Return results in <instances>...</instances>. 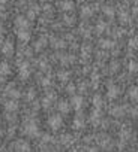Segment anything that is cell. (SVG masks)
I'll return each mask as SVG.
<instances>
[{"label":"cell","mask_w":138,"mask_h":152,"mask_svg":"<svg viewBox=\"0 0 138 152\" xmlns=\"http://www.w3.org/2000/svg\"><path fill=\"white\" fill-rule=\"evenodd\" d=\"M6 2V0H0V3H5Z\"/></svg>","instance_id":"obj_31"},{"label":"cell","mask_w":138,"mask_h":152,"mask_svg":"<svg viewBox=\"0 0 138 152\" xmlns=\"http://www.w3.org/2000/svg\"><path fill=\"white\" fill-rule=\"evenodd\" d=\"M15 25H17L18 29H27V25H29L27 18H24V17H18V18H15Z\"/></svg>","instance_id":"obj_7"},{"label":"cell","mask_w":138,"mask_h":152,"mask_svg":"<svg viewBox=\"0 0 138 152\" xmlns=\"http://www.w3.org/2000/svg\"><path fill=\"white\" fill-rule=\"evenodd\" d=\"M128 94H129V98L132 102H138V87H131Z\"/></svg>","instance_id":"obj_9"},{"label":"cell","mask_w":138,"mask_h":152,"mask_svg":"<svg viewBox=\"0 0 138 152\" xmlns=\"http://www.w3.org/2000/svg\"><path fill=\"white\" fill-rule=\"evenodd\" d=\"M137 70H138V64L135 61H131L129 63V72H132V73H134V72H137Z\"/></svg>","instance_id":"obj_19"},{"label":"cell","mask_w":138,"mask_h":152,"mask_svg":"<svg viewBox=\"0 0 138 152\" xmlns=\"http://www.w3.org/2000/svg\"><path fill=\"white\" fill-rule=\"evenodd\" d=\"M90 49H92V48H90L89 45H84V46H83V51H84V52H90Z\"/></svg>","instance_id":"obj_26"},{"label":"cell","mask_w":138,"mask_h":152,"mask_svg":"<svg viewBox=\"0 0 138 152\" xmlns=\"http://www.w3.org/2000/svg\"><path fill=\"white\" fill-rule=\"evenodd\" d=\"M24 131H26V134H29V136H32V137L38 136V127H36V124H35L33 121H27V122H26Z\"/></svg>","instance_id":"obj_2"},{"label":"cell","mask_w":138,"mask_h":152,"mask_svg":"<svg viewBox=\"0 0 138 152\" xmlns=\"http://www.w3.org/2000/svg\"><path fill=\"white\" fill-rule=\"evenodd\" d=\"M44 45H45L44 39H41V40H38V43H36V49H41V48H42Z\"/></svg>","instance_id":"obj_23"},{"label":"cell","mask_w":138,"mask_h":152,"mask_svg":"<svg viewBox=\"0 0 138 152\" xmlns=\"http://www.w3.org/2000/svg\"><path fill=\"white\" fill-rule=\"evenodd\" d=\"M2 51H3V54L5 55H12L14 54V43L12 42H5L3 45H2Z\"/></svg>","instance_id":"obj_3"},{"label":"cell","mask_w":138,"mask_h":152,"mask_svg":"<svg viewBox=\"0 0 138 152\" xmlns=\"http://www.w3.org/2000/svg\"><path fill=\"white\" fill-rule=\"evenodd\" d=\"M14 148H15V151H30L29 143L24 140H18L17 143H14Z\"/></svg>","instance_id":"obj_6"},{"label":"cell","mask_w":138,"mask_h":152,"mask_svg":"<svg viewBox=\"0 0 138 152\" xmlns=\"http://www.w3.org/2000/svg\"><path fill=\"white\" fill-rule=\"evenodd\" d=\"M59 78H60V81H66V79H68V73H66V72H60V73H59Z\"/></svg>","instance_id":"obj_21"},{"label":"cell","mask_w":138,"mask_h":152,"mask_svg":"<svg viewBox=\"0 0 138 152\" xmlns=\"http://www.w3.org/2000/svg\"><path fill=\"white\" fill-rule=\"evenodd\" d=\"M123 108H120V106H114V108H111V115L113 116H122L123 115Z\"/></svg>","instance_id":"obj_13"},{"label":"cell","mask_w":138,"mask_h":152,"mask_svg":"<svg viewBox=\"0 0 138 152\" xmlns=\"http://www.w3.org/2000/svg\"><path fill=\"white\" fill-rule=\"evenodd\" d=\"M104 11H105V14H107V15H113L114 14L113 8H104Z\"/></svg>","instance_id":"obj_24"},{"label":"cell","mask_w":138,"mask_h":152,"mask_svg":"<svg viewBox=\"0 0 138 152\" xmlns=\"http://www.w3.org/2000/svg\"><path fill=\"white\" fill-rule=\"evenodd\" d=\"M2 42H3V37L0 36V46H2Z\"/></svg>","instance_id":"obj_30"},{"label":"cell","mask_w":138,"mask_h":152,"mask_svg":"<svg viewBox=\"0 0 138 152\" xmlns=\"http://www.w3.org/2000/svg\"><path fill=\"white\" fill-rule=\"evenodd\" d=\"M81 127H83V119L81 118H77L74 121V128H81Z\"/></svg>","instance_id":"obj_20"},{"label":"cell","mask_w":138,"mask_h":152,"mask_svg":"<svg viewBox=\"0 0 138 152\" xmlns=\"http://www.w3.org/2000/svg\"><path fill=\"white\" fill-rule=\"evenodd\" d=\"M17 108H18V103H17L15 100H9V102H6V103H5V109H6V110H9V112L15 110Z\"/></svg>","instance_id":"obj_10"},{"label":"cell","mask_w":138,"mask_h":152,"mask_svg":"<svg viewBox=\"0 0 138 152\" xmlns=\"http://www.w3.org/2000/svg\"><path fill=\"white\" fill-rule=\"evenodd\" d=\"M17 36H18V39L21 42H29L30 40V33L26 30V29H20L18 33H17Z\"/></svg>","instance_id":"obj_4"},{"label":"cell","mask_w":138,"mask_h":152,"mask_svg":"<svg viewBox=\"0 0 138 152\" xmlns=\"http://www.w3.org/2000/svg\"><path fill=\"white\" fill-rule=\"evenodd\" d=\"M9 96L11 97H20V91L18 90H11L9 91Z\"/></svg>","instance_id":"obj_22"},{"label":"cell","mask_w":138,"mask_h":152,"mask_svg":"<svg viewBox=\"0 0 138 152\" xmlns=\"http://www.w3.org/2000/svg\"><path fill=\"white\" fill-rule=\"evenodd\" d=\"M72 8H74V3L69 2V0H66V2L62 3V9H63V11H71Z\"/></svg>","instance_id":"obj_16"},{"label":"cell","mask_w":138,"mask_h":152,"mask_svg":"<svg viewBox=\"0 0 138 152\" xmlns=\"http://www.w3.org/2000/svg\"><path fill=\"white\" fill-rule=\"evenodd\" d=\"M93 104L96 108H101L102 106V97L101 96H95L93 97Z\"/></svg>","instance_id":"obj_18"},{"label":"cell","mask_w":138,"mask_h":152,"mask_svg":"<svg viewBox=\"0 0 138 152\" xmlns=\"http://www.w3.org/2000/svg\"><path fill=\"white\" fill-rule=\"evenodd\" d=\"M132 116H134V118H138V108L132 110Z\"/></svg>","instance_id":"obj_27"},{"label":"cell","mask_w":138,"mask_h":152,"mask_svg":"<svg viewBox=\"0 0 138 152\" xmlns=\"http://www.w3.org/2000/svg\"><path fill=\"white\" fill-rule=\"evenodd\" d=\"M27 63H24V64H21V67H20V73H21V78L23 79H26L29 76V67H27Z\"/></svg>","instance_id":"obj_12"},{"label":"cell","mask_w":138,"mask_h":152,"mask_svg":"<svg viewBox=\"0 0 138 152\" xmlns=\"http://www.w3.org/2000/svg\"><path fill=\"white\" fill-rule=\"evenodd\" d=\"M92 14H93V11H92L89 6H84L83 11H81V15H83V17H90Z\"/></svg>","instance_id":"obj_17"},{"label":"cell","mask_w":138,"mask_h":152,"mask_svg":"<svg viewBox=\"0 0 138 152\" xmlns=\"http://www.w3.org/2000/svg\"><path fill=\"white\" fill-rule=\"evenodd\" d=\"M119 88H117V87H114V85H111V87L108 88V97L110 98H116L117 96H119Z\"/></svg>","instance_id":"obj_11"},{"label":"cell","mask_w":138,"mask_h":152,"mask_svg":"<svg viewBox=\"0 0 138 152\" xmlns=\"http://www.w3.org/2000/svg\"><path fill=\"white\" fill-rule=\"evenodd\" d=\"M29 18H30V19L35 18V11H30V12H29Z\"/></svg>","instance_id":"obj_28"},{"label":"cell","mask_w":138,"mask_h":152,"mask_svg":"<svg viewBox=\"0 0 138 152\" xmlns=\"http://www.w3.org/2000/svg\"><path fill=\"white\" fill-rule=\"evenodd\" d=\"M74 88H75L74 85H69V87H68V91H69V92H74Z\"/></svg>","instance_id":"obj_29"},{"label":"cell","mask_w":138,"mask_h":152,"mask_svg":"<svg viewBox=\"0 0 138 152\" xmlns=\"http://www.w3.org/2000/svg\"><path fill=\"white\" fill-rule=\"evenodd\" d=\"M71 102H72V108L74 109H80L83 106V97H80V96H74Z\"/></svg>","instance_id":"obj_8"},{"label":"cell","mask_w":138,"mask_h":152,"mask_svg":"<svg viewBox=\"0 0 138 152\" xmlns=\"http://www.w3.org/2000/svg\"><path fill=\"white\" fill-rule=\"evenodd\" d=\"M0 27H2V25H0Z\"/></svg>","instance_id":"obj_32"},{"label":"cell","mask_w":138,"mask_h":152,"mask_svg":"<svg viewBox=\"0 0 138 152\" xmlns=\"http://www.w3.org/2000/svg\"><path fill=\"white\" fill-rule=\"evenodd\" d=\"M48 124H50V127H51L53 131H57L59 128L62 127L63 119H62V116H60V115H53L50 119H48Z\"/></svg>","instance_id":"obj_1"},{"label":"cell","mask_w":138,"mask_h":152,"mask_svg":"<svg viewBox=\"0 0 138 152\" xmlns=\"http://www.w3.org/2000/svg\"><path fill=\"white\" fill-rule=\"evenodd\" d=\"M131 46H138V39H131Z\"/></svg>","instance_id":"obj_25"},{"label":"cell","mask_w":138,"mask_h":152,"mask_svg":"<svg viewBox=\"0 0 138 152\" xmlns=\"http://www.w3.org/2000/svg\"><path fill=\"white\" fill-rule=\"evenodd\" d=\"M99 45H101V48H105V49H108V48H111L114 43L110 40V39H104V40H101L99 42Z\"/></svg>","instance_id":"obj_15"},{"label":"cell","mask_w":138,"mask_h":152,"mask_svg":"<svg viewBox=\"0 0 138 152\" xmlns=\"http://www.w3.org/2000/svg\"><path fill=\"white\" fill-rule=\"evenodd\" d=\"M9 66L6 63H0V75H9Z\"/></svg>","instance_id":"obj_14"},{"label":"cell","mask_w":138,"mask_h":152,"mask_svg":"<svg viewBox=\"0 0 138 152\" xmlns=\"http://www.w3.org/2000/svg\"><path fill=\"white\" fill-rule=\"evenodd\" d=\"M57 109H59V112H60V114H69V110H71V104H69L68 102L62 100V102H59Z\"/></svg>","instance_id":"obj_5"}]
</instances>
